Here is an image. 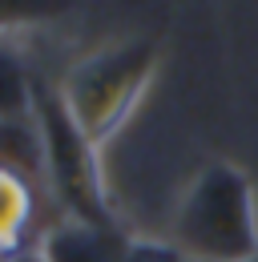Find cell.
<instances>
[{
    "instance_id": "6da1fadb",
    "label": "cell",
    "mask_w": 258,
    "mask_h": 262,
    "mask_svg": "<svg viewBox=\"0 0 258 262\" xmlns=\"http://www.w3.org/2000/svg\"><path fill=\"white\" fill-rule=\"evenodd\" d=\"M169 242L198 262H250L258 254V198L246 169L210 162L186 182Z\"/></svg>"
},
{
    "instance_id": "7a4b0ae2",
    "label": "cell",
    "mask_w": 258,
    "mask_h": 262,
    "mask_svg": "<svg viewBox=\"0 0 258 262\" xmlns=\"http://www.w3.org/2000/svg\"><path fill=\"white\" fill-rule=\"evenodd\" d=\"M161 61V45L154 36H125L85 53L77 65L57 81L69 117L97 149L125 125L145 97Z\"/></svg>"
},
{
    "instance_id": "3957f363",
    "label": "cell",
    "mask_w": 258,
    "mask_h": 262,
    "mask_svg": "<svg viewBox=\"0 0 258 262\" xmlns=\"http://www.w3.org/2000/svg\"><path fill=\"white\" fill-rule=\"evenodd\" d=\"M32 125L40 137V173L45 190L57 198L61 218L93 222V226H121L109 202V186L101 173V149L81 133V125L69 117L57 85L36 77L32 93Z\"/></svg>"
},
{
    "instance_id": "277c9868",
    "label": "cell",
    "mask_w": 258,
    "mask_h": 262,
    "mask_svg": "<svg viewBox=\"0 0 258 262\" xmlns=\"http://www.w3.org/2000/svg\"><path fill=\"white\" fill-rule=\"evenodd\" d=\"M36 254L45 262H125L129 238L121 226H93L77 218H57L36 238Z\"/></svg>"
},
{
    "instance_id": "5b68a950",
    "label": "cell",
    "mask_w": 258,
    "mask_h": 262,
    "mask_svg": "<svg viewBox=\"0 0 258 262\" xmlns=\"http://www.w3.org/2000/svg\"><path fill=\"white\" fill-rule=\"evenodd\" d=\"M40 190L45 182L16 169L0 165V258H16L25 250H36V210H40Z\"/></svg>"
},
{
    "instance_id": "8992f818",
    "label": "cell",
    "mask_w": 258,
    "mask_h": 262,
    "mask_svg": "<svg viewBox=\"0 0 258 262\" xmlns=\"http://www.w3.org/2000/svg\"><path fill=\"white\" fill-rule=\"evenodd\" d=\"M36 69H32L20 36H0V125L32 117V93H36Z\"/></svg>"
},
{
    "instance_id": "52a82bcc",
    "label": "cell",
    "mask_w": 258,
    "mask_h": 262,
    "mask_svg": "<svg viewBox=\"0 0 258 262\" xmlns=\"http://www.w3.org/2000/svg\"><path fill=\"white\" fill-rule=\"evenodd\" d=\"M61 4H29V0H0V36H20L36 29V25H49L53 16H61Z\"/></svg>"
},
{
    "instance_id": "ba28073f",
    "label": "cell",
    "mask_w": 258,
    "mask_h": 262,
    "mask_svg": "<svg viewBox=\"0 0 258 262\" xmlns=\"http://www.w3.org/2000/svg\"><path fill=\"white\" fill-rule=\"evenodd\" d=\"M125 262H198L186 250H178L169 238H129V258Z\"/></svg>"
},
{
    "instance_id": "9c48e42d",
    "label": "cell",
    "mask_w": 258,
    "mask_h": 262,
    "mask_svg": "<svg viewBox=\"0 0 258 262\" xmlns=\"http://www.w3.org/2000/svg\"><path fill=\"white\" fill-rule=\"evenodd\" d=\"M8 262H45L36 250H25V254H16V258H8Z\"/></svg>"
},
{
    "instance_id": "30bf717a",
    "label": "cell",
    "mask_w": 258,
    "mask_h": 262,
    "mask_svg": "<svg viewBox=\"0 0 258 262\" xmlns=\"http://www.w3.org/2000/svg\"><path fill=\"white\" fill-rule=\"evenodd\" d=\"M250 262H258V254H254V258H250Z\"/></svg>"
},
{
    "instance_id": "8fae6325",
    "label": "cell",
    "mask_w": 258,
    "mask_h": 262,
    "mask_svg": "<svg viewBox=\"0 0 258 262\" xmlns=\"http://www.w3.org/2000/svg\"><path fill=\"white\" fill-rule=\"evenodd\" d=\"M0 262H8V258H0Z\"/></svg>"
}]
</instances>
